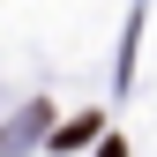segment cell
<instances>
[{
	"label": "cell",
	"instance_id": "cell-1",
	"mask_svg": "<svg viewBox=\"0 0 157 157\" xmlns=\"http://www.w3.org/2000/svg\"><path fill=\"white\" fill-rule=\"evenodd\" d=\"M90 135H97V120H75V127H60V150H82Z\"/></svg>",
	"mask_w": 157,
	"mask_h": 157
},
{
	"label": "cell",
	"instance_id": "cell-2",
	"mask_svg": "<svg viewBox=\"0 0 157 157\" xmlns=\"http://www.w3.org/2000/svg\"><path fill=\"white\" fill-rule=\"evenodd\" d=\"M97 157H127V142H105V150H97Z\"/></svg>",
	"mask_w": 157,
	"mask_h": 157
}]
</instances>
